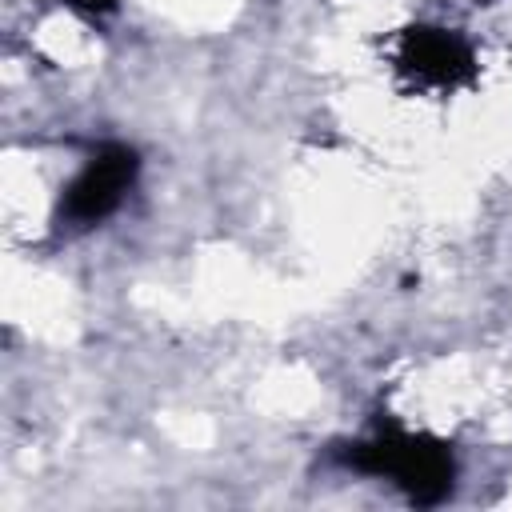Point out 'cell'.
I'll return each instance as SVG.
<instances>
[{
	"label": "cell",
	"instance_id": "obj_2",
	"mask_svg": "<svg viewBox=\"0 0 512 512\" xmlns=\"http://www.w3.org/2000/svg\"><path fill=\"white\" fill-rule=\"evenodd\" d=\"M136 176V152L132 148H104L100 156H92V164L68 184L64 200H60V220L68 224H96L104 220L128 192Z\"/></svg>",
	"mask_w": 512,
	"mask_h": 512
},
{
	"label": "cell",
	"instance_id": "obj_1",
	"mask_svg": "<svg viewBox=\"0 0 512 512\" xmlns=\"http://www.w3.org/2000/svg\"><path fill=\"white\" fill-rule=\"evenodd\" d=\"M356 468L388 472L396 484L408 488L416 504H432L452 488V460L440 444H424L412 436H380L372 444H356L352 452Z\"/></svg>",
	"mask_w": 512,
	"mask_h": 512
},
{
	"label": "cell",
	"instance_id": "obj_4",
	"mask_svg": "<svg viewBox=\"0 0 512 512\" xmlns=\"http://www.w3.org/2000/svg\"><path fill=\"white\" fill-rule=\"evenodd\" d=\"M64 4H76V8H112V0H64Z\"/></svg>",
	"mask_w": 512,
	"mask_h": 512
},
{
	"label": "cell",
	"instance_id": "obj_3",
	"mask_svg": "<svg viewBox=\"0 0 512 512\" xmlns=\"http://www.w3.org/2000/svg\"><path fill=\"white\" fill-rule=\"evenodd\" d=\"M404 64H412L420 76L432 80H456L468 72V48L440 28H412L404 40Z\"/></svg>",
	"mask_w": 512,
	"mask_h": 512
}]
</instances>
